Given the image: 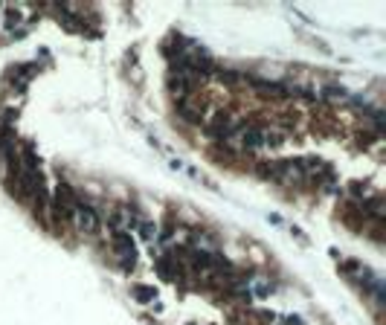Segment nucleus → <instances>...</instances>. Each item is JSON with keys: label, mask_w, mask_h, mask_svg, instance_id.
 <instances>
[{"label": "nucleus", "mask_w": 386, "mask_h": 325, "mask_svg": "<svg viewBox=\"0 0 386 325\" xmlns=\"http://www.w3.org/2000/svg\"><path fill=\"white\" fill-rule=\"evenodd\" d=\"M70 221H73L76 229L84 232V235H96V232H99V212H96L90 203H84V201L76 203V209H73Z\"/></svg>", "instance_id": "f257e3e1"}, {"label": "nucleus", "mask_w": 386, "mask_h": 325, "mask_svg": "<svg viewBox=\"0 0 386 325\" xmlns=\"http://www.w3.org/2000/svg\"><path fill=\"white\" fill-rule=\"evenodd\" d=\"M113 250H116V259H119L122 270H131L137 264V247H134L131 235H113Z\"/></svg>", "instance_id": "f03ea898"}]
</instances>
